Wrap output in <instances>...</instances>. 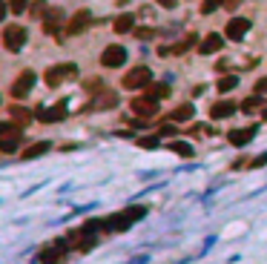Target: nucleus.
Returning <instances> with one entry per match:
<instances>
[{
	"label": "nucleus",
	"mask_w": 267,
	"mask_h": 264,
	"mask_svg": "<svg viewBox=\"0 0 267 264\" xmlns=\"http://www.w3.org/2000/svg\"><path fill=\"white\" fill-rule=\"evenodd\" d=\"M3 46H6L9 52H20L23 46H26V29L17 26V23H12V26L3 32Z\"/></svg>",
	"instance_id": "obj_4"
},
{
	"label": "nucleus",
	"mask_w": 267,
	"mask_h": 264,
	"mask_svg": "<svg viewBox=\"0 0 267 264\" xmlns=\"http://www.w3.org/2000/svg\"><path fill=\"white\" fill-rule=\"evenodd\" d=\"M178 0H158V6H164V9H173Z\"/></svg>",
	"instance_id": "obj_35"
},
{
	"label": "nucleus",
	"mask_w": 267,
	"mask_h": 264,
	"mask_svg": "<svg viewBox=\"0 0 267 264\" xmlns=\"http://www.w3.org/2000/svg\"><path fill=\"white\" fill-rule=\"evenodd\" d=\"M141 215H147V207H130V210H124V213L109 215V218L104 221V230H109V233H121V230H130V224H135Z\"/></svg>",
	"instance_id": "obj_1"
},
{
	"label": "nucleus",
	"mask_w": 267,
	"mask_h": 264,
	"mask_svg": "<svg viewBox=\"0 0 267 264\" xmlns=\"http://www.w3.org/2000/svg\"><path fill=\"white\" fill-rule=\"evenodd\" d=\"M221 46H224L221 35H210V37H204V43L198 46V52H201V55H213V52H218Z\"/></svg>",
	"instance_id": "obj_15"
},
{
	"label": "nucleus",
	"mask_w": 267,
	"mask_h": 264,
	"mask_svg": "<svg viewBox=\"0 0 267 264\" xmlns=\"http://www.w3.org/2000/svg\"><path fill=\"white\" fill-rule=\"evenodd\" d=\"M12 118H15V121H32V112H29V109H20V106H15V109H12Z\"/></svg>",
	"instance_id": "obj_28"
},
{
	"label": "nucleus",
	"mask_w": 267,
	"mask_h": 264,
	"mask_svg": "<svg viewBox=\"0 0 267 264\" xmlns=\"http://www.w3.org/2000/svg\"><path fill=\"white\" fill-rule=\"evenodd\" d=\"M46 83L49 86H60V83L66 81V78H78V66L75 63H60V66H49L46 69Z\"/></svg>",
	"instance_id": "obj_2"
},
{
	"label": "nucleus",
	"mask_w": 267,
	"mask_h": 264,
	"mask_svg": "<svg viewBox=\"0 0 267 264\" xmlns=\"http://www.w3.org/2000/svg\"><path fill=\"white\" fill-rule=\"evenodd\" d=\"M44 152H49V144H46V141H40V144H35V147L23 149V158H26V161H32V158H37V155H44Z\"/></svg>",
	"instance_id": "obj_20"
},
{
	"label": "nucleus",
	"mask_w": 267,
	"mask_h": 264,
	"mask_svg": "<svg viewBox=\"0 0 267 264\" xmlns=\"http://www.w3.org/2000/svg\"><path fill=\"white\" fill-rule=\"evenodd\" d=\"M89 26H92V15H89L87 9H80L78 15H75L72 20H69V26H66V32H69V35H84V32H87Z\"/></svg>",
	"instance_id": "obj_9"
},
{
	"label": "nucleus",
	"mask_w": 267,
	"mask_h": 264,
	"mask_svg": "<svg viewBox=\"0 0 267 264\" xmlns=\"http://www.w3.org/2000/svg\"><path fill=\"white\" fill-rule=\"evenodd\" d=\"M193 46H195V35H187L181 43L170 46V49H161V55H184V52H190Z\"/></svg>",
	"instance_id": "obj_16"
},
{
	"label": "nucleus",
	"mask_w": 267,
	"mask_h": 264,
	"mask_svg": "<svg viewBox=\"0 0 267 264\" xmlns=\"http://www.w3.org/2000/svg\"><path fill=\"white\" fill-rule=\"evenodd\" d=\"M60 17H64V15H60L58 9L46 15V20H44V29H46V35H55V32H58V26H60Z\"/></svg>",
	"instance_id": "obj_18"
},
{
	"label": "nucleus",
	"mask_w": 267,
	"mask_h": 264,
	"mask_svg": "<svg viewBox=\"0 0 267 264\" xmlns=\"http://www.w3.org/2000/svg\"><path fill=\"white\" fill-rule=\"evenodd\" d=\"M40 261L44 264H64L66 261V244L55 241L52 247H44L40 250Z\"/></svg>",
	"instance_id": "obj_7"
},
{
	"label": "nucleus",
	"mask_w": 267,
	"mask_h": 264,
	"mask_svg": "<svg viewBox=\"0 0 267 264\" xmlns=\"http://www.w3.org/2000/svg\"><path fill=\"white\" fill-rule=\"evenodd\" d=\"M115 103H118V95H115V92H107L104 98H98L95 106H98V109H109V106H115Z\"/></svg>",
	"instance_id": "obj_22"
},
{
	"label": "nucleus",
	"mask_w": 267,
	"mask_h": 264,
	"mask_svg": "<svg viewBox=\"0 0 267 264\" xmlns=\"http://www.w3.org/2000/svg\"><path fill=\"white\" fill-rule=\"evenodd\" d=\"M17 147H20V132H17V129H12L9 135L0 138V152H15Z\"/></svg>",
	"instance_id": "obj_14"
},
{
	"label": "nucleus",
	"mask_w": 267,
	"mask_h": 264,
	"mask_svg": "<svg viewBox=\"0 0 267 264\" xmlns=\"http://www.w3.org/2000/svg\"><path fill=\"white\" fill-rule=\"evenodd\" d=\"M124 60H127V49L118 43L107 46V49L101 52V63L107 66V69H118V66H124Z\"/></svg>",
	"instance_id": "obj_6"
},
{
	"label": "nucleus",
	"mask_w": 267,
	"mask_h": 264,
	"mask_svg": "<svg viewBox=\"0 0 267 264\" xmlns=\"http://www.w3.org/2000/svg\"><path fill=\"white\" fill-rule=\"evenodd\" d=\"M259 106H261V95H253V98H247V101L241 103V109L244 112H256Z\"/></svg>",
	"instance_id": "obj_25"
},
{
	"label": "nucleus",
	"mask_w": 267,
	"mask_h": 264,
	"mask_svg": "<svg viewBox=\"0 0 267 264\" xmlns=\"http://www.w3.org/2000/svg\"><path fill=\"white\" fill-rule=\"evenodd\" d=\"M132 112L141 115V118H152L155 112H158V98H152V95L135 98V101H132Z\"/></svg>",
	"instance_id": "obj_8"
},
{
	"label": "nucleus",
	"mask_w": 267,
	"mask_h": 264,
	"mask_svg": "<svg viewBox=\"0 0 267 264\" xmlns=\"http://www.w3.org/2000/svg\"><path fill=\"white\" fill-rule=\"evenodd\" d=\"M132 29H135V17H132V15L115 17V32H118V35H124V32H132Z\"/></svg>",
	"instance_id": "obj_19"
},
{
	"label": "nucleus",
	"mask_w": 267,
	"mask_h": 264,
	"mask_svg": "<svg viewBox=\"0 0 267 264\" xmlns=\"http://www.w3.org/2000/svg\"><path fill=\"white\" fill-rule=\"evenodd\" d=\"M12 129H15V126H12V124H0V138H3V135H9V132H12Z\"/></svg>",
	"instance_id": "obj_33"
},
{
	"label": "nucleus",
	"mask_w": 267,
	"mask_h": 264,
	"mask_svg": "<svg viewBox=\"0 0 267 264\" xmlns=\"http://www.w3.org/2000/svg\"><path fill=\"white\" fill-rule=\"evenodd\" d=\"M193 115H195L193 103H181L178 109H173V112H170V121H190Z\"/></svg>",
	"instance_id": "obj_17"
},
{
	"label": "nucleus",
	"mask_w": 267,
	"mask_h": 264,
	"mask_svg": "<svg viewBox=\"0 0 267 264\" xmlns=\"http://www.w3.org/2000/svg\"><path fill=\"white\" fill-rule=\"evenodd\" d=\"M170 147H173L178 155H193V147H190V144H184V141H175V144H170Z\"/></svg>",
	"instance_id": "obj_27"
},
{
	"label": "nucleus",
	"mask_w": 267,
	"mask_h": 264,
	"mask_svg": "<svg viewBox=\"0 0 267 264\" xmlns=\"http://www.w3.org/2000/svg\"><path fill=\"white\" fill-rule=\"evenodd\" d=\"M147 95H152V98H167V95H170V86H167V83H155V86L147 89Z\"/></svg>",
	"instance_id": "obj_23"
},
{
	"label": "nucleus",
	"mask_w": 267,
	"mask_h": 264,
	"mask_svg": "<svg viewBox=\"0 0 267 264\" xmlns=\"http://www.w3.org/2000/svg\"><path fill=\"white\" fill-rule=\"evenodd\" d=\"M152 81V72L147 66H135L130 72L124 75V89H141V86H150Z\"/></svg>",
	"instance_id": "obj_3"
},
{
	"label": "nucleus",
	"mask_w": 267,
	"mask_h": 264,
	"mask_svg": "<svg viewBox=\"0 0 267 264\" xmlns=\"http://www.w3.org/2000/svg\"><path fill=\"white\" fill-rule=\"evenodd\" d=\"M3 17H6V0H0V23H3Z\"/></svg>",
	"instance_id": "obj_36"
},
{
	"label": "nucleus",
	"mask_w": 267,
	"mask_h": 264,
	"mask_svg": "<svg viewBox=\"0 0 267 264\" xmlns=\"http://www.w3.org/2000/svg\"><path fill=\"white\" fill-rule=\"evenodd\" d=\"M9 9H12L15 15H23V12L29 9V0H9Z\"/></svg>",
	"instance_id": "obj_26"
},
{
	"label": "nucleus",
	"mask_w": 267,
	"mask_h": 264,
	"mask_svg": "<svg viewBox=\"0 0 267 264\" xmlns=\"http://www.w3.org/2000/svg\"><path fill=\"white\" fill-rule=\"evenodd\" d=\"M37 118H40L44 124L64 121V118H66V106H64V103H58V106H44V109H37Z\"/></svg>",
	"instance_id": "obj_12"
},
{
	"label": "nucleus",
	"mask_w": 267,
	"mask_h": 264,
	"mask_svg": "<svg viewBox=\"0 0 267 264\" xmlns=\"http://www.w3.org/2000/svg\"><path fill=\"white\" fill-rule=\"evenodd\" d=\"M238 3H241V0H227V3H224V6H227V9H236Z\"/></svg>",
	"instance_id": "obj_37"
},
{
	"label": "nucleus",
	"mask_w": 267,
	"mask_h": 264,
	"mask_svg": "<svg viewBox=\"0 0 267 264\" xmlns=\"http://www.w3.org/2000/svg\"><path fill=\"white\" fill-rule=\"evenodd\" d=\"M135 35L144 40V37H152V29H135Z\"/></svg>",
	"instance_id": "obj_34"
},
{
	"label": "nucleus",
	"mask_w": 267,
	"mask_h": 264,
	"mask_svg": "<svg viewBox=\"0 0 267 264\" xmlns=\"http://www.w3.org/2000/svg\"><path fill=\"white\" fill-rule=\"evenodd\" d=\"M138 147H147V149H152V147H155V138H141V141H138Z\"/></svg>",
	"instance_id": "obj_32"
},
{
	"label": "nucleus",
	"mask_w": 267,
	"mask_h": 264,
	"mask_svg": "<svg viewBox=\"0 0 267 264\" xmlns=\"http://www.w3.org/2000/svg\"><path fill=\"white\" fill-rule=\"evenodd\" d=\"M238 86V78L236 75H224L221 81H218V92H230V89Z\"/></svg>",
	"instance_id": "obj_21"
},
{
	"label": "nucleus",
	"mask_w": 267,
	"mask_h": 264,
	"mask_svg": "<svg viewBox=\"0 0 267 264\" xmlns=\"http://www.w3.org/2000/svg\"><path fill=\"white\" fill-rule=\"evenodd\" d=\"M46 15V3L44 0H35V3H32V17H44Z\"/></svg>",
	"instance_id": "obj_29"
},
{
	"label": "nucleus",
	"mask_w": 267,
	"mask_h": 264,
	"mask_svg": "<svg viewBox=\"0 0 267 264\" xmlns=\"http://www.w3.org/2000/svg\"><path fill=\"white\" fill-rule=\"evenodd\" d=\"M236 109H238L236 101H216L213 106H210V118H213V121H221V118L236 115Z\"/></svg>",
	"instance_id": "obj_10"
},
{
	"label": "nucleus",
	"mask_w": 267,
	"mask_h": 264,
	"mask_svg": "<svg viewBox=\"0 0 267 264\" xmlns=\"http://www.w3.org/2000/svg\"><path fill=\"white\" fill-rule=\"evenodd\" d=\"M247 29H250V20H247V17H233V20L227 23V37H230V40H241V37L247 35Z\"/></svg>",
	"instance_id": "obj_11"
},
{
	"label": "nucleus",
	"mask_w": 267,
	"mask_h": 264,
	"mask_svg": "<svg viewBox=\"0 0 267 264\" xmlns=\"http://www.w3.org/2000/svg\"><path fill=\"white\" fill-rule=\"evenodd\" d=\"M35 78L37 75L32 72V69H23L20 75H17V81L12 83V98H17V101H23V98L32 92V86H35Z\"/></svg>",
	"instance_id": "obj_5"
},
{
	"label": "nucleus",
	"mask_w": 267,
	"mask_h": 264,
	"mask_svg": "<svg viewBox=\"0 0 267 264\" xmlns=\"http://www.w3.org/2000/svg\"><path fill=\"white\" fill-rule=\"evenodd\" d=\"M256 95H267V78L256 81Z\"/></svg>",
	"instance_id": "obj_31"
},
{
	"label": "nucleus",
	"mask_w": 267,
	"mask_h": 264,
	"mask_svg": "<svg viewBox=\"0 0 267 264\" xmlns=\"http://www.w3.org/2000/svg\"><path fill=\"white\" fill-rule=\"evenodd\" d=\"M253 135H256V126H244V129H233L227 138H230L233 147H244V144H250Z\"/></svg>",
	"instance_id": "obj_13"
},
{
	"label": "nucleus",
	"mask_w": 267,
	"mask_h": 264,
	"mask_svg": "<svg viewBox=\"0 0 267 264\" xmlns=\"http://www.w3.org/2000/svg\"><path fill=\"white\" fill-rule=\"evenodd\" d=\"M224 3H227V0H204L201 12H204V15H213V12H216L218 6H224Z\"/></svg>",
	"instance_id": "obj_24"
},
{
	"label": "nucleus",
	"mask_w": 267,
	"mask_h": 264,
	"mask_svg": "<svg viewBox=\"0 0 267 264\" xmlns=\"http://www.w3.org/2000/svg\"><path fill=\"white\" fill-rule=\"evenodd\" d=\"M98 89H104V83L98 81V78H92V81H87V92H92V95H95Z\"/></svg>",
	"instance_id": "obj_30"
}]
</instances>
